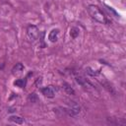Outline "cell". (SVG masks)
I'll return each instance as SVG.
<instances>
[{"instance_id":"6da1fadb","label":"cell","mask_w":126,"mask_h":126,"mask_svg":"<svg viewBox=\"0 0 126 126\" xmlns=\"http://www.w3.org/2000/svg\"><path fill=\"white\" fill-rule=\"evenodd\" d=\"M88 12L90 14V16L96 22L100 23V24H106L107 23V19L106 16L104 15V13L101 11V9L96 6V5H89L88 6Z\"/></svg>"},{"instance_id":"7a4b0ae2","label":"cell","mask_w":126,"mask_h":126,"mask_svg":"<svg viewBox=\"0 0 126 126\" xmlns=\"http://www.w3.org/2000/svg\"><path fill=\"white\" fill-rule=\"evenodd\" d=\"M27 35L31 41H35L39 36V32L36 26L30 25L27 28Z\"/></svg>"},{"instance_id":"3957f363","label":"cell","mask_w":126,"mask_h":126,"mask_svg":"<svg viewBox=\"0 0 126 126\" xmlns=\"http://www.w3.org/2000/svg\"><path fill=\"white\" fill-rule=\"evenodd\" d=\"M71 102H72V103H70V106H69L68 108H66L64 111H65L68 115L75 117V116H77V115L80 113L81 107H80V105L77 104L76 102H74V101H71Z\"/></svg>"},{"instance_id":"277c9868","label":"cell","mask_w":126,"mask_h":126,"mask_svg":"<svg viewBox=\"0 0 126 126\" xmlns=\"http://www.w3.org/2000/svg\"><path fill=\"white\" fill-rule=\"evenodd\" d=\"M40 92L43 95L47 96V97H54L55 95V92L54 89L52 88V86H48V87H44L40 89Z\"/></svg>"},{"instance_id":"5b68a950","label":"cell","mask_w":126,"mask_h":126,"mask_svg":"<svg viewBox=\"0 0 126 126\" xmlns=\"http://www.w3.org/2000/svg\"><path fill=\"white\" fill-rule=\"evenodd\" d=\"M76 82L79 84V85H81V86H83V87H94V85L90 82V81H88L86 78H84V77H82V76H77L76 77Z\"/></svg>"},{"instance_id":"8992f818","label":"cell","mask_w":126,"mask_h":126,"mask_svg":"<svg viewBox=\"0 0 126 126\" xmlns=\"http://www.w3.org/2000/svg\"><path fill=\"white\" fill-rule=\"evenodd\" d=\"M58 35H59V30L58 29H53L48 34V39L51 42H56L57 39H58Z\"/></svg>"},{"instance_id":"52a82bcc","label":"cell","mask_w":126,"mask_h":126,"mask_svg":"<svg viewBox=\"0 0 126 126\" xmlns=\"http://www.w3.org/2000/svg\"><path fill=\"white\" fill-rule=\"evenodd\" d=\"M62 88H63V90L65 91V93L66 94H70V95H75L76 94V92H75V90L71 87V85H69L68 83H63L62 84Z\"/></svg>"},{"instance_id":"ba28073f","label":"cell","mask_w":126,"mask_h":126,"mask_svg":"<svg viewBox=\"0 0 126 126\" xmlns=\"http://www.w3.org/2000/svg\"><path fill=\"white\" fill-rule=\"evenodd\" d=\"M24 70V65L22 63H17L13 68H12V74L13 75H19L23 72Z\"/></svg>"},{"instance_id":"9c48e42d","label":"cell","mask_w":126,"mask_h":126,"mask_svg":"<svg viewBox=\"0 0 126 126\" xmlns=\"http://www.w3.org/2000/svg\"><path fill=\"white\" fill-rule=\"evenodd\" d=\"M9 120L11 122H14L16 124H23L24 123V118L19 116V115H11L9 117Z\"/></svg>"},{"instance_id":"30bf717a","label":"cell","mask_w":126,"mask_h":126,"mask_svg":"<svg viewBox=\"0 0 126 126\" xmlns=\"http://www.w3.org/2000/svg\"><path fill=\"white\" fill-rule=\"evenodd\" d=\"M86 73L89 75V76H92V77H96L99 75L100 73V70H94L93 68L91 67H87L86 68Z\"/></svg>"},{"instance_id":"8fae6325","label":"cell","mask_w":126,"mask_h":126,"mask_svg":"<svg viewBox=\"0 0 126 126\" xmlns=\"http://www.w3.org/2000/svg\"><path fill=\"white\" fill-rule=\"evenodd\" d=\"M79 33H80L79 28H77V27H72V28L70 29V35H71V37L76 38V37L79 35Z\"/></svg>"},{"instance_id":"7c38bea8","label":"cell","mask_w":126,"mask_h":126,"mask_svg":"<svg viewBox=\"0 0 126 126\" xmlns=\"http://www.w3.org/2000/svg\"><path fill=\"white\" fill-rule=\"evenodd\" d=\"M26 84H27V79H18L14 82V85L17 86V87H20V88H25L26 87Z\"/></svg>"},{"instance_id":"4fadbf2b","label":"cell","mask_w":126,"mask_h":126,"mask_svg":"<svg viewBox=\"0 0 126 126\" xmlns=\"http://www.w3.org/2000/svg\"><path fill=\"white\" fill-rule=\"evenodd\" d=\"M28 100H29L30 102H33V103H35V102L38 101V96H37L36 94L32 93V94H29V96H28Z\"/></svg>"}]
</instances>
